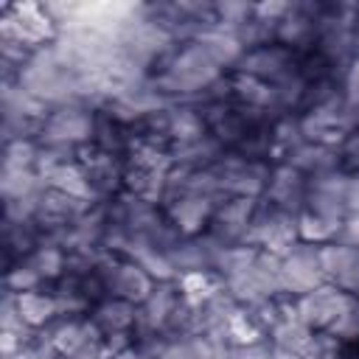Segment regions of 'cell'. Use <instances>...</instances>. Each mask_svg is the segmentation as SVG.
I'll return each mask as SVG.
<instances>
[{
    "instance_id": "cell-3",
    "label": "cell",
    "mask_w": 359,
    "mask_h": 359,
    "mask_svg": "<svg viewBox=\"0 0 359 359\" xmlns=\"http://www.w3.org/2000/svg\"><path fill=\"white\" fill-rule=\"evenodd\" d=\"M0 34H3V39L20 42V45L36 50V48L50 45L59 36V28L48 17L42 3H14V6L3 8Z\"/></svg>"
},
{
    "instance_id": "cell-31",
    "label": "cell",
    "mask_w": 359,
    "mask_h": 359,
    "mask_svg": "<svg viewBox=\"0 0 359 359\" xmlns=\"http://www.w3.org/2000/svg\"><path fill=\"white\" fill-rule=\"evenodd\" d=\"M224 331H227V342L230 345H236V348H244V345H255V342H264V331L252 323V317L238 306L233 314H230V320H227V325H224Z\"/></svg>"
},
{
    "instance_id": "cell-4",
    "label": "cell",
    "mask_w": 359,
    "mask_h": 359,
    "mask_svg": "<svg viewBox=\"0 0 359 359\" xmlns=\"http://www.w3.org/2000/svg\"><path fill=\"white\" fill-rule=\"evenodd\" d=\"M297 241H300V236H297V216L294 213L278 210L272 205H258V213L250 224V233L244 236V244L283 258Z\"/></svg>"
},
{
    "instance_id": "cell-15",
    "label": "cell",
    "mask_w": 359,
    "mask_h": 359,
    "mask_svg": "<svg viewBox=\"0 0 359 359\" xmlns=\"http://www.w3.org/2000/svg\"><path fill=\"white\" fill-rule=\"evenodd\" d=\"M283 163L292 165V168H297L300 174H306V177L311 180V177H317V174H325V171L339 168L342 160H339V149L303 140L300 146H294V149L283 157Z\"/></svg>"
},
{
    "instance_id": "cell-33",
    "label": "cell",
    "mask_w": 359,
    "mask_h": 359,
    "mask_svg": "<svg viewBox=\"0 0 359 359\" xmlns=\"http://www.w3.org/2000/svg\"><path fill=\"white\" fill-rule=\"evenodd\" d=\"M39 154V143L34 140H11L3 149V168H34Z\"/></svg>"
},
{
    "instance_id": "cell-5",
    "label": "cell",
    "mask_w": 359,
    "mask_h": 359,
    "mask_svg": "<svg viewBox=\"0 0 359 359\" xmlns=\"http://www.w3.org/2000/svg\"><path fill=\"white\" fill-rule=\"evenodd\" d=\"M328 283L320 266V244L297 241L280 258V289L289 297H303L317 286Z\"/></svg>"
},
{
    "instance_id": "cell-20",
    "label": "cell",
    "mask_w": 359,
    "mask_h": 359,
    "mask_svg": "<svg viewBox=\"0 0 359 359\" xmlns=\"http://www.w3.org/2000/svg\"><path fill=\"white\" fill-rule=\"evenodd\" d=\"M17 309H20V317L28 328L39 331V328H48L53 320H59V303H56V294H48V292H22L17 294Z\"/></svg>"
},
{
    "instance_id": "cell-25",
    "label": "cell",
    "mask_w": 359,
    "mask_h": 359,
    "mask_svg": "<svg viewBox=\"0 0 359 359\" xmlns=\"http://www.w3.org/2000/svg\"><path fill=\"white\" fill-rule=\"evenodd\" d=\"M177 286L182 292V300L188 306L199 309L202 303H208L224 286V280L213 269H202V272H185V275H180L177 278Z\"/></svg>"
},
{
    "instance_id": "cell-12",
    "label": "cell",
    "mask_w": 359,
    "mask_h": 359,
    "mask_svg": "<svg viewBox=\"0 0 359 359\" xmlns=\"http://www.w3.org/2000/svg\"><path fill=\"white\" fill-rule=\"evenodd\" d=\"M81 154V165L90 177L93 194L95 199L112 196L118 188H123V177H126V165L121 163V154H109V151H98L95 146H87L79 151Z\"/></svg>"
},
{
    "instance_id": "cell-35",
    "label": "cell",
    "mask_w": 359,
    "mask_h": 359,
    "mask_svg": "<svg viewBox=\"0 0 359 359\" xmlns=\"http://www.w3.org/2000/svg\"><path fill=\"white\" fill-rule=\"evenodd\" d=\"M303 359H342L339 356V339L331 337L328 331H317L309 348L303 351Z\"/></svg>"
},
{
    "instance_id": "cell-14",
    "label": "cell",
    "mask_w": 359,
    "mask_h": 359,
    "mask_svg": "<svg viewBox=\"0 0 359 359\" xmlns=\"http://www.w3.org/2000/svg\"><path fill=\"white\" fill-rule=\"evenodd\" d=\"M317 20H320V6L292 3L289 14L275 25V39L289 50L303 48L317 36Z\"/></svg>"
},
{
    "instance_id": "cell-34",
    "label": "cell",
    "mask_w": 359,
    "mask_h": 359,
    "mask_svg": "<svg viewBox=\"0 0 359 359\" xmlns=\"http://www.w3.org/2000/svg\"><path fill=\"white\" fill-rule=\"evenodd\" d=\"M42 283V278L28 266V261H20L8 269L6 275V289L14 292V294H22V292H34L36 286Z\"/></svg>"
},
{
    "instance_id": "cell-29",
    "label": "cell",
    "mask_w": 359,
    "mask_h": 359,
    "mask_svg": "<svg viewBox=\"0 0 359 359\" xmlns=\"http://www.w3.org/2000/svg\"><path fill=\"white\" fill-rule=\"evenodd\" d=\"M275 87V109H297L306 104V93H309V76L297 67L292 73H286L280 81L272 84Z\"/></svg>"
},
{
    "instance_id": "cell-26",
    "label": "cell",
    "mask_w": 359,
    "mask_h": 359,
    "mask_svg": "<svg viewBox=\"0 0 359 359\" xmlns=\"http://www.w3.org/2000/svg\"><path fill=\"white\" fill-rule=\"evenodd\" d=\"M25 261L42 280H59L62 275H67V252L50 241H39Z\"/></svg>"
},
{
    "instance_id": "cell-17",
    "label": "cell",
    "mask_w": 359,
    "mask_h": 359,
    "mask_svg": "<svg viewBox=\"0 0 359 359\" xmlns=\"http://www.w3.org/2000/svg\"><path fill=\"white\" fill-rule=\"evenodd\" d=\"M199 48H205V53L219 65V67H236L238 65V59L244 56V48H241V42L236 39V34L233 31H224L222 25H208V28H202L199 34H196V39H194Z\"/></svg>"
},
{
    "instance_id": "cell-24",
    "label": "cell",
    "mask_w": 359,
    "mask_h": 359,
    "mask_svg": "<svg viewBox=\"0 0 359 359\" xmlns=\"http://www.w3.org/2000/svg\"><path fill=\"white\" fill-rule=\"evenodd\" d=\"M48 188L62 191V194H67L73 199H81V202H95L90 177H87V171H84L81 163H65V165H59L48 177Z\"/></svg>"
},
{
    "instance_id": "cell-32",
    "label": "cell",
    "mask_w": 359,
    "mask_h": 359,
    "mask_svg": "<svg viewBox=\"0 0 359 359\" xmlns=\"http://www.w3.org/2000/svg\"><path fill=\"white\" fill-rule=\"evenodd\" d=\"M328 334L337 337L339 342H359V297L353 294L348 297L339 317L328 325Z\"/></svg>"
},
{
    "instance_id": "cell-30",
    "label": "cell",
    "mask_w": 359,
    "mask_h": 359,
    "mask_svg": "<svg viewBox=\"0 0 359 359\" xmlns=\"http://www.w3.org/2000/svg\"><path fill=\"white\" fill-rule=\"evenodd\" d=\"M337 233H339V224H334V222H328L311 210H303L297 216V236L306 244H328L337 238Z\"/></svg>"
},
{
    "instance_id": "cell-8",
    "label": "cell",
    "mask_w": 359,
    "mask_h": 359,
    "mask_svg": "<svg viewBox=\"0 0 359 359\" xmlns=\"http://www.w3.org/2000/svg\"><path fill=\"white\" fill-rule=\"evenodd\" d=\"M348 292L334 286V283H323L317 286L314 292L303 294L294 300L297 306V317L311 328V331H328V325L339 317V311L345 309L348 303Z\"/></svg>"
},
{
    "instance_id": "cell-9",
    "label": "cell",
    "mask_w": 359,
    "mask_h": 359,
    "mask_svg": "<svg viewBox=\"0 0 359 359\" xmlns=\"http://www.w3.org/2000/svg\"><path fill=\"white\" fill-rule=\"evenodd\" d=\"M258 213V199L252 196H227L216 213L208 233L222 238L224 244H244V236L250 233V224Z\"/></svg>"
},
{
    "instance_id": "cell-11",
    "label": "cell",
    "mask_w": 359,
    "mask_h": 359,
    "mask_svg": "<svg viewBox=\"0 0 359 359\" xmlns=\"http://www.w3.org/2000/svg\"><path fill=\"white\" fill-rule=\"evenodd\" d=\"M306 194H309V177L300 174L297 168L280 163V165L272 168V177H269V185H266L264 196L272 208L300 216L306 210Z\"/></svg>"
},
{
    "instance_id": "cell-27",
    "label": "cell",
    "mask_w": 359,
    "mask_h": 359,
    "mask_svg": "<svg viewBox=\"0 0 359 359\" xmlns=\"http://www.w3.org/2000/svg\"><path fill=\"white\" fill-rule=\"evenodd\" d=\"M157 359H216V348L205 334L168 337Z\"/></svg>"
},
{
    "instance_id": "cell-38",
    "label": "cell",
    "mask_w": 359,
    "mask_h": 359,
    "mask_svg": "<svg viewBox=\"0 0 359 359\" xmlns=\"http://www.w3.org/2000/svg\"><path fill=\"white\" fill-rule=\"evenodd\" d=\"M345 208H348V216H359V171H351Z\"/></svg>"
},
{
    "instance_id": "cell-13",
    "label": "cell",
    "mask_w": 359,
    "mask_h": 359,
    "mask_svg": "<svg viewBox=\"0 0 359 359\" xmlns=\"http://www.w3.org/2000/svg\"><path fill=\"white\" fill-rule=\"evenodd\" d=\"M213 213H216V202H210L205 196H194V194H185V196L174 199L171 205H165V219L177 227V233L182 238L202 236L205 224L213 222Z\"/></svg>"
},
{
    "instance_id": "cell-40",
    "label": "cell",
    "mask_w": 359,
    "mask_h": 359,
    "mask_svg": "<svg viewBox=\"0 0 359 359\" xmlns=\"http://www.w3.org/2000/svg\"><path fill=\"white\" fill-rule=\"evenodd\" d=\"M269 345H272V342H269ZM272 359H303V353L289 351V348H278V345H272Z\"/></svg>"
},
{
    "instance_id": "cell-28",
    "label": "cell",
    "mask_w": 359,
    "mask_h": 359,
    "mask_svg": "<svg viewBox=\"0 0 359 359\" xmlns=\"http://www.w3.org/2000/svg\"><path fill=\"white\" fill-rule=\"evenodd\" d=\"M317 331H311L297 314L294 317H280L275 323V328L269 331V342L278 345V348H289V351H297L303 353L309 348V342L314 339Z\"/></svg>"
},
{
    "instance_id": "cell-23",
    "label": "cell",
    "mask_w": 359,
    "mask_h": 359,
    "mask_svg": "<svg viewBox=\"0 0 359 359\" xmlns=\"http://www.w3.org/2000/svg\"><path fill=\"white\" fill-rule=\"evenodd\" d=\"M222 154H224V146H222L210 132H208L205 137L194 140V143L171 146V160H174V165H185V168H210Z\"/></svg>"
},
{
    "instance_id": "cell-21",
    "label": "cell",
    "mask_w": 359,
    "mask_h": 359,
    "mask_svg": "<svg viewBox=\"0 0 359 359\" xmlns=\"http://www.w3.org/2000/svg\"><path fill=\"white\" fill-rule=\"evenodd\" d=\"M230 90H233V95L238 98L241 107H250V109H258V112H266V115L275 109V87L264 79L236 73L233 81H230Z\"/></svg>"
},
{
    "instance_id": "cell-37",
    "label": "cell",
    "mask_w": 359,
    "mask_h": 359,
    "mask_svg": "<svg viewBox=\"0 0 359 359\" xmlns=\"http://www.w3.org/2000/svg\"><path fill=\"white\" fill-rule=\"evenodd\" d=\"M334 241H339V244H351V247L359 250V216H345V222L339 224V233H337Z\"/></svg>"
},
{
    "instance_id": "cell-6",
    "label": "cell",
    "mask_w": 359,
    "mask_h": 359,
    "mask_svg": "<svg viewBox=\"0 0 359 359\" xmlns=\"http://www.w3.org/2000/svg\"><path fill=\"white\" fill-rule=\"evenodd\" d=\"M348 182H351V171H345V168H334V171L311 177L309 194H306V210H311L334 224H342L348 216V208H345Z\"/></svg>"
},
{
    "instance_id": "cell-39",
    "label": "cell",
    "mask_w": 359,
    "mask_h": 359,
    "mask_svg": "<svg viewBox=\"0 0 359 359\" xmlns=\"http://www.w3.org/2000/svg\"><path fill=\"white\" fill-rule=\"evenodd\" d=\"M112 359H151V356H149V353H146V351H143L140 345H137V348H135V345H129L126 351H121V353H115Z\"/></svg>"
},
{
    "instance_id": "cell-7",
    "label": "cell",
    "mask_w": 359,
    "mask_h": 359,
    "mask_svg": "<svg viewBox=\"0 0 359 359\" xmlns=\"http://www.w3.org/2000/svg\"><path fill=\"white\" fill-rule=\"evenodd\" d=\"M182 306V292L177 286V280H165V283H157L154 292L137 306V323L135 328L140 331V339L143 337H165V328L171 323V317L177 314V309Z\"/></svg>"
},
{
    "instance_id": "cell-10",
    "label": "cell",
    "mask_w": 359,
    "mask_h": 359,
    "mask_svg": "<svg viewBox=\"0 0 359 359\" xmlns=\"http://www.w3.org/2000/svg\"><path fill=\"white\" fill-rule=\"evenodd\" d=\"M297 70V59L289 48L283 45H261V48H252V50H244V56L238 59L236 65V73H247V76H255V79H264L269 84L280 81L286 73Z\"/></svg>"
},
{
    "instance_id": "cell-36",
    "label": "cell",
    "mask_w": 359,
    "mask_h": 359,
    "mask_svg": "<svg viewBox=\"0 0 359 359\" xmlns=\"http://www.w3.org/2000/svg\"><path fill=\"white\" fill-rule=\"evenodd\" d=\"M292 3H280V0H272V3H255L252 8V17L258 22H266V25H278L286 14H289Z\"/></svg>"
},
{
    "instance_id": "cell-18",
    "label": "cell",
    "mask_w": 359,
    "mask_h": 359,
    "mask_svg": "<svg viewBox=\"0 0 359 359\" xmlns=\"http://www.w3.org/2000/svg\"><path fill=\"white\" fill-rule=\"evenodd\" d=\"M320 266L328 283L342 286L351 278V272L359 266V250L351 244H339V241L320 244Z\"/></svg>"
},
{
    "instance_id": "cell-2",
    "label": "cell",
    "mask_w": 359,
    "mask_h": 359,
    "mask_svg": "<svg viewBox=\"0 0 359 359\" xmlns=\"http://www.w3.org/2000/svg\"><path fill=\"white\" fill-rule=\"evenodd\" d=\"M98 121L84 104H65L50 109V115L42 123L39 143L45 146H67V149H87L95 143Z\"/></svg>"
},
{
    "instance_id": "cell-19",
    "label": "cell",
    "mask_w": 359,
    "mask_h": 359,
    "mask_svg": "<svg viewBox=\"0 0 359 359\" xmlns=\"http://www.w3.org/2000/svg\"><path fill=\"white\" fill-rule=\"evenodd\" d=\"M48 115H50L48 104L34 98L17 81H3V118H25V121L45 123Z\"/></svg>"
},
{
    "instance_id": "cell-16",
    "label": "cell",
    "mask_w": 359,
    "mask_h": 359,
    "mask_svg": "<svg viewBox=\"0 0 359 359\" xmlns=\"http://www.w3.org/2000/svg\"><path fill=\"white\" fill-rule=\"evenodd\" d=\"M90 320L93 325L101 331V334H118V331H132L135 323H137V306L123 300V297H104L93 306L90 311Z\"/></svg>"
},
{
    "instance_id": "cell-1",
    "label": "cell",
    "mask_w": 359,
    "mask_h": 359,
    "mask_svg": "<svg viewBox=\"0 0 359 359\" xmlns=\"http://www.w3.org/2000/svg\"><path fill=\"white\" fill-rule=\"evenodd\" d=\"M222 76V67L199 48L196 42L177 45L174 53L163 62L160 73L151 79L154 90L163 93L168 101H196L205 90H210Z\"/></svg>"
},
{
    "instance_id": "cell-22",
    "label": "cell",
    "mask_w": 359,
    "mask_h": 359,
    "mask_svg": "<svg viewBox=\"0 0 359 359\" xmlns=\"http://www.w3.org/2000/svg\"><path fill=\"white\" fill-rule=\"evenodd\" d=\"M45 191H48V180L39 177L34 168H3L0 171V194H3V202L42 196Z\"/></svg>"
}]
</instances>
